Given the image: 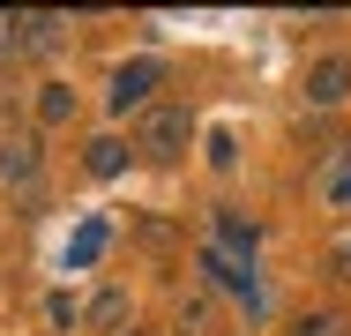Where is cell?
<instances>
[{
	"mask_svg": "<svg viewBox=\"0 0 351 336\" xmlns=\"http://www.w3.org/2000/svg\"><path fill=\"white\" fill-rule=\"evenodd\" d=\"M195 142V112L187 105H149L142 112V134H135V157L142 165H180Z\"/></svg>",
	"mask_w": 351,
	"mask_h": 336,
	"instance_id": "6da1fadb",
	"label": "cell"
},
{
	"mask_svg": "<svg viewBox=\"0 0 351 336\" xmlns=\"http://www.w3.org/2000/svg\"><path fill=\"white\" fill-rule=\"evenodd\" d=\"M157 82H165L157 60H128V67H112V90H105V97H112V112H142Z\"/></svg>",
	"mask_w": 351,
	"mask_h": 336,
	"instance_id": "7a4b0ae2",
	"label": "cell"
},
{
	"mask_svg": "<svg viewBox=\"0 0 351 336\" xmlns=\"http://www.w3.org/2000/svg\"><path fill=\"white\" fill-rule=\"evenodd\" d=\"M38 165H45V157H38V134H8L0 128V187H30Z\"/></svg>",
	"mask_w": 351,
	"mask_h": 336,
	"instance_id": "3957f363",
	"label": "cell"
},
{
	"mask_svg": "<svg viewBox=\"0 0 351 336\" xmlns=\"http://www.w3.org/2000/svg\"><path fill=\"white\" fill-rule=\"evenodd\" d=\"M351 97V60L344 53H329V60L306 67V105H344Z\"/></svg>",
	"mask_w": 351,
	"mask_h": 336,
	"instance_id": "277c9868",
	"label": "cell"
},
{
	"mask_svg": "<svg viewBox=\"0 0 351 336\" xmlns=\"http://www.w3.org/2000/svg\"><path fill=\"white\" fill-rule=\"evenodd\" d=\"M120 322H128V291L120 284H105L97 299H90V329H105V336H120Z\"/></svg>",
	"mask_w": 351,
	"mask_h": 336,
	"instance_id": "5b68a950",
	"label": "cell"
},
{
	"mask_svg": "<svg viewBox=\"0 0 351 336\" xmlns=\"http://www.w3.org/2000/svg\"><path fill=\"white\" fill-rule=\"evenodd\" d=\"M15 23H23V53H53V45H60V30H68L60 15H15Z\"/></svg>",
	"mask_w": 351,
	"mask_h": 336,
	"instance_id": "8992f818",
	"label": "cell"
},
{
	"mask_svg": "<svg viewBox=\"0 0 351 336\" xmlns=\"http://www.w3.org/2000/svg\"><path fill=\"white\" fill-rule=\"evenodd\" d=\"M82 165H90V172H97V180H112V172H120V165H128V142H120V134H97V142H90V157H82Z\"/></svg>",
	"mask_w": 351,
	"mask_h": 336,
	"instance_id": "52a82bcc",
	"label": "cell"
},
{
	"mask_svg": "<svg viewBox=\"0 0 351 336\" xmlns=\"http://www.w3.org/2000/svg\"><path fill=\"white\" fill-rule=\"evenodd\" d=\"M38 120H45V128L75 120V90H68V82H45V90H38Z\"/></svg>",
	"mask_w": 351,
	"mask_h": 336,
	"instance_id": "ba28073f",
	"label": "cell"
},
{
	"mask_svg": "<svg viewBox=\"0 0 351 336\" xmlns=\"http://www.w3.org/2000/svg\"><path fill=\"white\" fill-rule=\"evenodd\" d=\"M284 336H351V322H344V314H329V307H322V314H299V322H291Z\"/></svg>",
	"mask_w": 351,
	"mask_h": 336,
	"instance_id": "9c48e42d",
	"label": "cell"
},
{
	"mask_svg": "<svg viewBox=\"0 0 351 336\" xmlns=\"http://www.w3.org/2000/svg\"><path fill=\"white\" fill-rule=\"evenodd\" d=\"M180 336H217V314H210V299H187V307H180Z\"/></svg>",
	"mask_w": 351,
	"mask_h": 336,
	"instance_id": "30bf717a",
	"label": "cell"
},
{
	"mask_svg": "<svg viewBox=\"0 0 351 336\" xmlns=\"http://www.w3.org/2000/svg\"><path fill=\"white\" fill-rule=\"evenodd\" d=\"M15 60H23V23H15V15H0V75H8Z\"/></svg>",
	"mask_w": 351,
	"mask_h": 336,
	"instance_id": "8fae6325",
	"label": "cell"
},
{
	"mask_svg": "<svg viewBox=\"0 0 351 336\" xmlns=\"http://www.w3.org/2000/svg\"><path fill=\"white\" fill-rule=\"evenodd\" d=\"M329 209H351V157L329 172Z\"/></svg>",
	"mask_w": 351,
	"mask_h": 336,
	"instance_id": "7c38bea8",
	"label": "cell"
},
{
	"mask_svg": "<svg viewBox=\"0 0 351 336\" xmlns=\"http://www.w3.org/2000/svg\"><path fill=\"white\" fill-rule=\"evenodd\" d=\"M97 247H105V224H82V232H75V254H68V262H90Z\"/></svg>",
	"mask_w": 351,
	"mask_h": 336,
	"instance_id": "4fadbf2b",
	"label": "cell"
},
{
	"mask_svg": "<svg viewBox=\"0 0 351 336\" xmlns=\"http://www.w3.org/2000/svg\"><path fill=\"white\" fill-rule=\"evenodd\" d=\"M329 276H344V284H351V239L337 247V254H329Z\"/></svg>",
	"mask_w": 351,
	"mask_h": 336,
	"instance_id": "5bb4252c",
	"label": "cell"
},
{
	"mask_svg": "<svg viewBox=\"0 0 351 336\" xmlns=\"http://www.w3.org/2000/svg\"><path fill=\"white\" fill-rule=\"evenodd\" d=\"M128 336H157V329H128Z\"/></svg>",
	"mask_w": 351,
	"mask_h": 336,
	"instance_id": "9a60e30c",
	"label": "cell"
}]
</instances>
